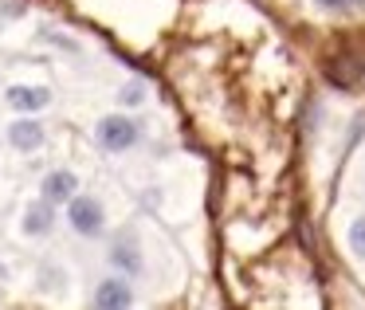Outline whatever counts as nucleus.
Masks as SVG:
<instances>
[{"label":"nucleus","mask_w":365,"mask_h":310,"mask_svg":"<svg viewBox=\"0 0 365 310\" xmlns=\"http://www.w3.org/2000/svg\"><path fill=\"white\" fill-rule=\"evenodd\" d=\"M142 142V122L130 114H103L95 122V145L103 153H130Z\"/></svg>","instance_id":"obj_2"},{"label":"nucleus","mask_w":365,"mask_h":310,"mask_svg":"<svg viewBox=\"0 0 365 310\" xmlns=\"http://www.w3.org/2000/svg\"><path fill=\"white\" fill-rule=\"evenodd\" d=\"M346 239H349V252H354L357 259H365V216H357V220L349 224Z\"/></svg>","instance_id":"obj_10"},{"label":"nucleus","mask_w":365,"mask_h":310,"mask_svg":"<svg viewBox=\"0 0 365 310\" xmlns=\"http://www.w3.org/2000/svg\"><path fill=\"white\" fill-rule=\"evenodd\" d=\"M56 103V95H51V87H43V83H12L9 91H4V106L16 114H40L48 110V106Z\"/></svg>","instance_id":"obj_4"},{"label":"nucleus","mask_w":365,"mask_h":310,"mask_svg":"<svg viewBox=\"0 0 365 310\" xmlns=\"http://www.w3.org/2000/svg\"><path fill=\"white\" fill-rule=\"evenodd\" d=\"M63 216H67V228L79 239H103L106 236V208L91 192H75L63 205Z\"/></svg>","instance_id":"obj_1"},{"label":"nucleus","mask_w":365,"mask_h":310,"mask_svg":"<svg viewBox=\"0 0 365 310\" xmlns=\"http://www.w3.org/2000/svg\"><path fill=\"white\" fill-rule=\"evenodd\" d=\"M91 302H95L98 310H130L134 306V286H130L126 275H106L95 283V294H91Z\"/></svg>","instance_id":"obj_6"},{"label":"nucleus","mask_w":365,"mask_h":310,"mask_svg":"<svg viewBox=\"0 0 365 310\" xmlns=\"http://www.w3.org/2000/svg\"><path fill=\"white\" fill-rule=\"evenodd\" d=\"M24 12H28L24 0H0V16L4 20H16V16H24Z\"/></svg>","instance_id":"obj_11"},{"label":"nucleus","mask_w":365,"mask_h":310,"mask_svg":"<svg viewBox=\"0 0 365 310\" xmlns=\"http://www.w3.org/2000/svg\"><path fill=\"white\" fill-rule=\"evenodd\" d=\"M56 205H48V200H32V205L24 208V216H20V232H24L28 239H48L51 232H56Z\"/></svg>","instance_id":"obj_7"},{"label":"nucleus","mask_w":365,"mask_h":310,"mask_svg":"<svg viewBox=\"0 0 365 310\" xmlns=\"http://www.w3.org/2000/svg\"><path fill=\"white\" fill-rule=\"evenodd\" d=\"M145 98H150V87H145L142 79H130L118 87V103L126 106V110H138V106H145Z\"/></svg>","instance_id":"obj_9"},{"label":"nucleus","mask_w":365,"mask_h":310,"mask_svg":"<svg viewBox=\"0 0 365 310\" xmlns=\"http://www.w3.org/2000/svg\"><path fill=\"white\" fill-rule=\"evenodd\" d=\"M4 142L16 153H36L48 142V126H43L36 114H20V118H12L9 126H4Z\"/></svg>","instance_id":"obj_3"},{"label":"nucleus","mask_w":365,"mask_h":310,"mask_svg":"<svg viewBox=\"0 0 365 310\" xmlns=\"http://www.w3.org/2000/svg\"><path fill=\"white\" fill-rule=\"evenodd\" d=\"M75 192H79V177H75L71 169H51V173L40 181V197L48 200V205H56V208H63Z\"/></svg>","instance_id":"obj_8"},{"label":"nucleus","mask_w":365,"mask_h":310,"mask_svg":"<svg viewBox=\"0 0 365 310\" xmlns=\"http://www.w3.org/2000/svg\"><path fill=\"white\" fill-rule=\"evenodd\" d=\"M59 283H63V271H59V267H43L40 271V286H43V291H56Z\"/></svg>","instance_id":"obj_12"},{"label":"nucleus","mask_w":365,"mask_h":310,"mask_svg":"<svg viewBox=\"0 0 365 310\" xmlns=\"http://www.w3.org/2000/svg\"><path fill=\"white\" fill-rule=\"evenodd\" d=\"M40 40H43V43H56V48H63V51H79V43H75V40H63L59 32H43Z\"/></svg>","instance_id":"obj_13"},{"label":"nucleus","mask_w":365,"mask_h":310,"mask_svg":"<svg viewBox=\"0 0 365 310\" xmlns=\"http://www.w3.org/2000/svg\"><path fill=\"white\" fill-rule=\"evenodd\" d=\"M365 0H346V9H361Z\"/></svg>","instance_id":"obj_15"},{"label":"nucleus","mask_w":365,"mask_h":310,"mask_svg":"<svg viewBox=\"0 0 365 310\" xmlns=\"http://www.w3.org/2000/svg\"><path fill=\"white\" fill-rule=\"evenodd\" d=\"M106 259H110V267L118 271V275H126V279L145 275V259H142V247H138V236H134V232H122V236H114Z\"/></svg>","instance_id":"obj_5"},{"label":"nucleus","mask_w":365,"mask_h":310,"mask_svg":"<svg viewBox=\"0 0 365 310\" xmlns=\"http://www.w3.org/2000/svg\"><path fill=\"white\" fill-rule=\"evenodd\" d=\"M314 4H322V9H346V0H314Z\"/></svg>","instance_id":"obj_14"}]
</instances>
